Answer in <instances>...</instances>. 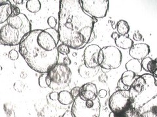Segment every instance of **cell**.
<instances>
[{
  "label": "cell",
  "instance_id": "obj_1",
  "mask_svg": "<svg viewBox=\"0 0 157 117\" xmlns=\"http://www.w3.org/2000/svg\"><path fill=\"white\" fill-rule=\"evenodd\" d=\"M93 19L81 7L79 0H61L59 5V40L73 50H81L95 33Z\"/></svg>",
  "mask_w": 157,
  "mask_h": 117
},
{
  "label": "cell",
  "instance_id": "obj_2",
  "mask_svg": "<svg viewBox=\"0 0 157 117\" xmlns=\"http://www.w3.org/2000/svg\"><path fill=\"white\" fill-rule=\"evenodd\" d=\"M59 41L56 29L32 30L18 45L19 53L33 70L45 74L58 62Z\"/></svg>",
  "mask_w": 157,
  "mask_h": 117
},
{
  "label": "cell",
  "instance_id": "obj_3",
  "mask_svg": "<svg viewBox=\"0 0 157 117\" xmlns=\"http://www.w3.org/2000/svg\"><path fill=\"white\" fill-rule=\"evenodd\" d=\"M31 31V23L25 14L11 15L7 21L0 24V45H19Z\"/></svg>",
  "mask_w": 157,
  "mask_h": 117
},
{
  "label": "cell",
  "instance_id": "obj_4",
  "mask_svg": "<svg viewBox=\"0 0 157 117\" xmlns=\"http://www.w3.org/2000/svg\"><path fill=\"white\" fill-rule=\"evenodd\" d=\"M130 105L138 110L157 96V78L150 74L139 76L130 87Z\"/></svg>",
  "mask_w": 157,
  "mask_h": 117
},
{
  "label": "cell",
  "instance_id": "obj_5",
  "mask_svg": "<svg viewBox=\"0 0 157 117\" xmlns=\"http://www.w3.org/2000/svg\"><path fill=\"white\" fill-rule=\"evenodd\" d=\"M71 78L72 73L69 66L62 63H57L46 73L45 83L52 90L62 91L70 85Z\"/></svg>",
  "mask_w": 157,
  "mask_h": 117
},
{
  "label": "cell",
  "instance_id": "obj_6",
  "mask_svg": "<svg viewBox=\"0 0 157 117\" xmlns=\"http://www.w3.org/2000/svg\"><path fill=\"white\" fill-rule=\"evenodd\" d=\"M100 109L98 97L94 100H84L78 96L73 100L71 112L73 117H100Z\"/></svg>",
  "mask_w": 157,
  "mask_h": 117
},
{
  "label": "cell",
  "instance_id": "obj_7",
  "mask_svg": "<svg viewBox=\"0 0 157 117\" xmlns=\"http://www.w3.org/2000/svg\"><path fill=\"white\" fill-rule=\"evenodd\" d=\"M79 3L82 11L92 18L98 19L107 16L109 6L108 0H79Z\"/></svg>",
  "mask_w": 157,
  "mask_h": 117
},
{
  "label": "cell",
  "instance_id": "obj_8",
  "mask_svg": "<svg viewBox=\"0 0 157 117\" xmlns=\"http://www.w3.org/2000/svg\"><path fill=\"white\" fill-rule=\"evenodd\" d=\"M104 59L100 67L105 70H113L119 68L122 63V55L119 48L113 46L101 48Z\"/></svg>",
  "mask_w": 157,
  "mask_h": 117
},
{
  "label": "cell",
  "instance_id": "obj_9",
  "mask_svg": "<svg viewBox=\"0 0 157 117\" xmlns=\"http://www.w3.org/2000/svg\"><path fill=\"white\" fill-rule=\"evenodd\" d=\"M130 105L128 90L115 91L109 100V107L112 113H119Z\"/></svg>",
  "mask_w": 157,
  "mask_h": 117
},
{
  "label": "cell",
  "instance_id": "obj_10",
  "mask_svg": "<svg viewBox=\"0 0 157 117\" xmlns=\"http://www.w3.org/2000/svg\"><path fill=\"white\" fill-rule=\"evenodd\" d=\"M101 48L96 44H92L87 46L83 53L84 65L90 68H95L100 66L98 63V53Z\"/></svg>",
  "mask_w": 157,
  "mask_h": 117
},
{
  "label": "cell",
  "instance_id": "obj_11",
  "mask_svg": "<svg viewBox=\"0 0 157 117\" xmlns=\"http://www.w3.org/2000/svg\"><path fill=\"white\" fill-rule=\"evenodd\" d=\"M150 53V47L145 43L134 44L129 49L130 57L136 60H142L148 56Z\"/></svg>",
  "mask_w": 157,
  "mask_h": 117
},
{
  "label": "cell",
  "instance_id": "obj_12",
  "mask_svg": "<svg viewBox=\"0 0 157 117\" xmlns=\"http://www.w3.org/2000/svg\"><path fill=\"white\" fill-rule=\"evenodd\" d=\"M79 97L84 100H94L98 98L97 87L92 83H87L80 87Z\"/></svg>",
  "mask_w": 157,
  "mask_h": 117
},
{
  "label": "cell",
  "instance_id": "obj_13",
  "mask_svg": "<svg viewBox=\"0 0 157 117\" xmlns=\"http://www.w3.org/2000/svg\"><path fill=\"white\" fill-rule=\"evenodd\" d=\"M138 112V117H157L156 97L142 106Z\"/></svg>",
  "mask_w": 157,
  "mask_h": 117
},
{
  "label": "cell",
  "instance_id": "obj_14",
  "mask_svg": "<svg viewBox=\"0 0 157 117\" xmlns=\"http://www.w3.org/2000/svg\"><path fill=\"white\" fill-rule=\"evenodd\" d=\"M12 15V4L7 0H0V24L4 23Z\"/></svg>",
  "mask_w": 157,
  "mask_h": 117
},
{
  "label": "cell",
  "instance_id": "obj_15",
  "mask_svg": "<svg viewBox=\"0 0 157 117\" xmlns=\"http://www.w3.org/2000/svg\"><path fill=\"white\" fill-rule=\"evenodd\" d=\"M141 68L150 74L157 78V61L156 58L153 59L149 57H147L141 60Z\"/></svg>",
  "mask_w": 157,
  "mask_h": 117
},
{
  "label": "cell",
  "instance_id": "obj_16",
  "mask_svg": "<svg viewBox=\"0 0 157 117\" xmlns=\"http://www.w3.org/2000/svg\"><path fill=\"white\" fill-rule=\"evenodd\" d=\"M100 66L95 68H90L86 67L84 64L81 65L78 68V73L82 78L88 79L94 77L100 71Z\"/></svg>",
  "mask_w": 157,
  "mask_h": 117
},
{
  "label": "cell",
  "instance_id": "obj_17",
  "mask_svg": "<svg viewBox=\"0 0 157 117\" xmlns=\"http://www.w3.org/2000/svg\"><path fill=\"white\" fill-rule=\"evenodd\" d=\"M115 45L123 50H128L130 49L134 45V42L129 38L128 34L125 35H119L117 39L115 40Z\"/></svg>",
  "mask_w": 157,
  "mask_h": 117
},
{
  "label": "cell",
  "instance_id": "obj_18",
  "mask_svg": "<svg viewBox=\"0 0 157 117\" xmlns=\"http://www.w3.org/2000/svg\"><path fill=\"white\" fill-rule=\"evenodd\" d=\"M138 110L134 108L133 107L130 105L126 109L119 113H113L111 112L109 115V117H138Z\"/></svg>",
  "mask_w": 157,
  "mask_h": 117
},
{
  "label": "cell",
  "instance_id": "obj_19",
  "mask_svg": "<svg viewBox=\"0 0 157 117\" xmlns=\"http://www.w3.org/2000/svg\"><path fill=\"white\" fill-rule=\"evenodd\" d=\"M125 68L127 71L132 72L136 74H139L142 70L141 62L140 61L134 59V58H132V59L128 61L126 63Z\"/></svg>",
  "mask_w": 157,
  "mask_h": 117
},
{
  "label": "cell",
  "instance_id": "obj_20",
  "mask_svg": "<svg viewBox=\"0 0 157 117\" xmlns=\"http://www.w3.org/2000/svg\"><path fill=\"white\" fill-rule=\"evenodd\" d=\"M58 101L62 105H67L71 104L74 99L70 94V92L67 90H62L58 93Z\"/></svg>",
  "mask_w": 157,
  "mask_h": 117
},
{
  "label": "cell",
  "instance_id": "obj_21",
  "mask_svg": "<svg viewBox=\"0 0 157 117\" xmlns=\"http://www.w3.org/2000/svg\"><path fill=\"white\" fill-rule=\"evenodd\" d=\"M138 76H139L136 75V74H134V72L126 70L123 73V74H122L121 80L122 82L123 83V84H124L126 86L130 88V87L132 85V84L133 83L134 80Z\"/></svg>",
  "mask_w": 157,
  "mask_h": 117
},
{
  "label": "cell",
  "instance_id": "obj_22",
  "mask_svg": "<svg viewBox=\"0 0 157 117\" xmlns=\"http://www.w3.org/2000/svg\"><path fill=\"white\" fill-rule=\"evenodd\" d=\"M117 29L120 35H125L130 31V26L126 21L121 20L117 23Z\"/></svg>",
  "mask_w": 157,
  "mask_h": 117
},
{
  "label": "cell",
  "instance_id": "obj_23",
  "mask_svg": "<svg viewBox=\"0 0 157 117\" xmlns=\"http://www.w3.org/2000/svg\"><path fill=\"white\" fill-rule=\"evenodd\" d=\"M26 9L32 13H36L40 11L41 7V2L38 0H29L26 5Z\"/></svg>",
  "mask_w": 157,
  "mask_h": 117
},
{
  "label": "cell",
  "instance_id": "obj_24",
  "mask_svg": "<svg viewBox=\"0 0 157 117\" xmlns=\"http://www.w3.org/2000/svg\"><path fill=\"white\" fill-rule=\"evenodd\" d=\"M58 51L62 55H67L70 53V48L66 44H61L58 46Z\"/></svg>",
  "mask_w": 157,
  "mask_h": 117
},
{
  "label": "cell",
  "instance_id": "obj_25",
  "mask_svg": "<svg viewBox=\"0 0 157 117\" xmlns=\"http://www.w3.org/2000/svg\"><path fill=\"white\" fill-rule=\"evenodd\" d=\"M47 23H48V25L50 26V28L55 29L56 26L57 25L56 19L53 16H50L47 19Z\"/></svg>",
  "mask_w": 157,
  "mask_h": 117
},
{
  "label": "cell",
  "instance_id": "obj_26",
  "mask_svg": "<svg viewBox=\"0 0 157 117\" xmlns=\"http://www.w3.org/2000/svg\"><path fill=\"white\" fill-rule=\"evenodd\" d=\"M45 76L46 73L41 74V75L39 77V85L41 88H47V85L45 83Z\"/></svg>",
  "mask_w": 157,
  "mask_h": 117
},
{
  "label": "cell",
  "instance_id": "obj_27",
  "mask_svg": "<svg viewBox=\"0 0 157 117\" xmlns=\"http://www.w3.org/2000/svg\"><path fill=\"white\" fill-rule=\"evenodd\" d=\"M18 53L16 50H12L9 52L8 57L12 61H16L18 58Z\"/></svg>",
  "mask_w": 157,
  "mask_h": 117
},
{
  "label": "cell",
  "instance_id": "obj_28",
  "mask_svg": "<svg viewBox=\"0 0 157 117\" xmlns=\"http://www.w3.org/2000/svg\"><path fill=\"white\" fill-rule=\"evenodd\" d=\"M79 90H80L79 87H75L71 90L70 94L72 96L74 100L78 96H79Z\"/></svg>",
  "mask_w": 157,
  "mask_h": 117
},
{
  "label": "cell",
  "instance_id": "obj_29",
  "mask_svg": "<svg viewBox=\"0 0 157 117\" xmlns=\"http://www.w3.org/2000/svg\"><path fill=\"white\" fill-rule=\"evenodd\" d=\"M143 38V36H142L141 34L139 31H137L134 33L133 35V39L136 41H140Z\"/></svg>",
  "mask_w": 157,
  "mask_h": 117
},
{
  "label": "cell",
  "instance_id": "obj_30",
  "mask_svg": "<svg viewBox=\"0 0 157 117\" xmlns=\"http://www.w3.org/2000/svg\"><path fill=\"white\" fill-rule=\"evenodd\" d=\"M117 87H119L120 90H128L129 89L128 87H127L124 84H123V83L122 82L121 78L117 83Z\"/></svg>",
  "mask_w": 157,
  "mask_h": 117
},
{
  "label": "cell",
  "instance_id": "obj_31",
  "mask_svg": "<svg viewBox=\"0 0 157 117\" xmlns=\"http://www.w3.org/2000/svg\"><path fill=\"white\" fill-rule=\"evenodd\" d=\"M21 14V11L18 7L12 5V16H18Z\"/></svg>",
  "mask_w": 157,
  "mask_h": 117
},
{
  "label": "cell",
  "instance_id": "obj_32",
  "mask_svg": "<svg viewBox=\"0 0 157 117\" xmlns=\"http://www.w3.org/2000/svg\"><path fill=\"white\" fill-rule=\"evenodd\" d=\"M107 94V92L105 89H101L100 91H98V97H100L101 98H104Z\"/></svg>",
  "mask_w": 157,
  "mask_h": 117
},
{
  "label": "cell",
  "instance_id": "obj_33",
  "mask_svg": "<svg viewBox=\"0 0 157 117\" xmlns=\"http://www.w3.org/2000/svg\"><path fill=\"white\" fill-rule=\"evenodd\" d=\"M49 97L53 101H57L58 98V92H52L49 94Z\"/></svg>",
  "mask_w": 157,
  "mask_h": 117
},
{
  "label": "cell",
  "instance_id": "obj_34",
  "mask_svg": "<svg viewBox=\"0 0 157 117\" xmlns=\"http://www.w3.org/2000/svg\"><path fill=\"white\" fill-rule=\"evenodd\" d=\"M103 59H104V56H103V53L101 50H100L99 53H98V63L99 66L103 62Z\"/></svg>",
  "mask_w": 157,
  "mask_h": 117
},
{
  "label": "cell",
  "instance_id": "obj_35",
  "mask_svg": "<svg viewBox=\"0 0 157 117\" xmlns=\"http://www.w3.org/2000/svg\"><path fill=\"white\" fill-rule=\"evenodd\" d=\"M62 64H63V65L67 66H68L69 65H70L71 64V59L70 58V57H67V56L64 57V58H63V63H62Z\"/></svg>",
  "mask_w": 157,
  "mask_h": 117
},
{
  "label": "cell",
  "instance_id": "obj_36",
  "mask_svg": "<svg viewBox=\"0 0 157 117\" xmlns=\"http://www.w3.org/2000/svg\"><path fill=\"white\" fill-rule=\"evenodd\" d=\"M62 117H73V115H72L71 111H66L65 112V113H64V114H63V115L62 116Z\"/></svg>",
  "mask_w": 157,
  "mask_h": 117
},
{
  "label": "cell",
  "instance_id": "obj_37",
  "mask_svg": "<svg viewBox=\"0 0 157 117\" xmlns=\"http://www.w3.org/2000/svg\"><path fill=\"white\" fill-rule=\"evenodd\" d=\"M119 35H120L117 32H113L112 34H111V37L113 39H114V40H115V39H117L118 37H119Z\"/></svg>",
  "mask_w": 157,
  "mask_h": 117
},
{
  "label": "cell",
  "instance_id": "obj_38",
  "mask_svg": "<svg viewBox=\"0 0 157 117\" xmlns=\"http://www.w3.org/2000/svg\"><path fill=\"white\" fill-rule=\"evenodd\" d=\"M13 2H14L16 4H22L23 3L22 0H19V1H18V0H14Z\"/></svg>",
  "mask_w": 157,
  "mask_h": 117
},
{
  "label": "cell",
  "instance_id": "obj_39",
  "mask_svg": "<svg viewBox=\"0 0 157 117\" xmlns=\"http://www.w3.org/2000/svg\"><path fill=\"white\" fill-rule=\"evenodd\" d=\"M3 70V68H2V66H0V71H2Z\"/></svg>",
  "mask_w": 157,
  "mask_h": 117
}]
</instances>
